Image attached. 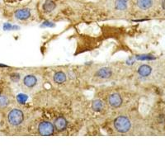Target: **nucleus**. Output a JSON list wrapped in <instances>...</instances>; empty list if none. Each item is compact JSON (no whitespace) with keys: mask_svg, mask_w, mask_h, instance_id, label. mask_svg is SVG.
Segmentation results:
<instances>
[{"mask_svg":"<svg viewBox=\"0 0 165 165\" xmlns=\"http://www.w3.org/2000/svg\"><path fill=\"white\" fill-rule=\"evenodd\" d=\"M36 82H37L36 78L35 76H33V75H26L23 79L24 84L26 87H29V88L34 87L36 84Z\"/></svg>","mask_w":165,"mask_h":165,"instance_id":"8","label":"nucleus"},{"mask_svg":"<svg viewBox=\"0 0 165 165\" xmlns=\"http://www.w3.org/2000/svg\"><path fill=\"white\" fill-rule=\"evenodd\" d=\"M66 80V75L63 72H57L54 75V81L57 83H62Z\"/></svg>","mask_w":165,"mask_h":165,"instance_id":"12","label":"nucleus"},{"mask_svg":"<svg viewBox=\"0 0 165 165\" xmlns=\"http://www.w3.org/2000/svg\"><path fill=\"white\" fill-rule=\"evenodd\" d=\"M0 67H8L7 65H0Z\"/></svg>","mask_w":165,"mask_h":165,"instance_id":"21","label":"nucleus"},{"mask_svg":"<svg viewBox=\"0 0 165 165\" xmlns=\"http://www.w3.org/2000/svg\"><path fill=\"white\" fill-rule=\"evenodd\" d=\"M38 131L41 135H50L54 133V127L48 121H43L39 125Z\"/></svg>","mask_w":165,"mask_h":165,"instance_id":"3","label":"nucleus"},{"mask_svg":"<svg viewBox=\"0 0 165 165\" xmlns=\"http://www.w3.org/2000/svg\"><path fill=\"white\" fill-rule=\"evenodd\" d=\"M0 96H1V92H0Z\"/></svg>","mask_w":165,"mask_h":165,"instance_id":"22","label":"nucleus"},{"mask_svg":"<svg viewBox=\"0 0 165 165\" xmlns=\"http://www.w3.org/2000/svg\"><path fill=\"white\" fill-rule=\"evenodd\" d=\"M12 29H13V26L10 23H5L3 25V30H5V31L12 30Z\"/></svg>","mask_w":165,"mask_h":165,"instance_id":"17","label":"nucleus"},{"mask_svg":"<svg viewBox=\"0 0 165 165\" xmlns=\"http://www.w3.org/2000/svg\"><path fill=\"white\" fill-rule=\"evenodd\" d=\"M31 16V12L27 8L18 9L15 12V17L19 20H26Z\"/></svg>","mask_w":165,"mask_h":165,"instance_id":"5","label":"nucleus"},{"mask_svg":"<svg viewBox=\"0 0 165 165\" xmlns=\"http://www.w3.org/2000/svg\"><path fill=\"white\" fill-rule=\"evenodd\" d=\"M152 0H137V5L143 10H146L152 6Z\"/></svg>","mask_w":165,"mask_h":165,"instance_id":"10","label":"nucleus"},{"mask_svg":"<svg viewBox=\"0 0 165 165\" xmlns=\"http://www.w3.org/2000/svg\"><path fill=\"white\" fill-rule=\"evenodd\" d=\"M109 103L113 107H119L122 103V99L118 93H113L109 97Z\"/></svg>","mask_w":165,"mask_h":165,"instance_id":"4","label":"nucleus"},{"mask_svg":"<svg viewBox=\"0 0 165 165\" xmlns=\"http://www.w3.org/2000/svg\"><path fill=\"white\" fill-rule=\"evenodd\" d=\"M42 26H54V24H52L50 22H45L42 24Z\"/></svg>","mask_w":165,"mask_h":165,"instance_id":"19","label":"nucleus"},{"mask_svg":"<svg viewBox=\"0 0 165 165\" xmlns=\"http://www.w3.org/2000/svg\"><path fill=\"white\" fill-rule=\"evenodd\" d=\"M126 1H127V0H126Z\"/></svg>","mask_w":165,"mask_h":165,"instance_id":"23","label":"nucleus"},{"mask_svg":"<svg viewBox=\"0 0 165 165\" xmlns=\"http://www.w3.org/2000/svg\"><path fill=\"white\" fill-rule=\"evenodd\" d=\"M54 8H55V3L53 1H50V0H46L45 2L44 5H43V9L46 13L51 12V11L54 10Z\"/></svg>","mask_w":165,"mask_h":165,"instance_id":"11","label":"nucleus"},{"mask_svg":"<svg viewBox=\"0 0 165 165\" xmlns=\"http://www.w3.org/2000/svg\"><path fill=\"white\" fill-rule=\"evenodd\" d=\"M8 103H9V101H8L7 96H0V107H5L8 106Z\"/></svg>","mask_w":165,"mask_h":165,"instance_id":"15","label":"nucleus"},{"mask_svg":"<svg viewBox=\"0 0 165 165\" xmlns=\"http://www.w3.org/2000/svg\"><path fill=\"white\" fill-rule=\"evenodd\" d=\"M139 59H155L153 57L150 56V55H139V56L137 57Z\"/></svg>","mask_w":165,"mask_h":165,"instance_id":"18","label":"nucleus"},{"mask_svg":"<svg viewBox=\"0 0 165 165\" xmlns=\"http://www.w3.org/2000/svg\"><path fill=\"white\" fill-rule=\"evenodd\" d=\"M67 127V121L64 117H58L54 121V127L57 131H62Z\"/></svg>","mask_w":165,"mask_h":165,"instance_id":"6","label":"nucleus"},{"mask_svg":"<svg viewBox=\"0 0 165 165\" xmlns=\"http://www.w3.org/2000/svg\"><path fill=\"white\" fill-rule=\"evenodd\" d=\"M116 8L118 10H125L127 8V3L126 0H116Z\"/></svg>","mask_w":165,"mask_h":165,"instance_id":"14","label":"nucleus"},{"mask_svg":"<svg viewBox=\"0 0 165 165\" xmlns=\"http://www.w3.org/2000/svg\"><path fill=\"white\" fill-rule=\"evenodd\" d=\"M151 72H152L151 67L146 65H141V66L139 68V70H138L139 74L143 76V77H147V76H149V75L151 74Z\"/></svg>","mask_w":165,"mask_h":165,"instance_id":"9","label":"nucleus"},{"mask_svg":"<svg viewBox=\"0 0 165 165\" xmlns=\"http://www.w3.org/2000/svg\"><path fill=\"white\" fill-rule=\"evenodd\" d=\"M92 108L95 111H100L103 108V103L101 100L93 101L92 103Z\"/></svg>","mask_w":165,"mask_h":165,"instance_id":"13","label":"nucleus"},{"mask_svg":"<svg viewBox=\"0 0 165 165\" xmlns=\"http://www.w3.org/2000/svg\"><path fill=\"white\" fill-rule=\"evenodd\" d=\"M24 116L22 111L18 109H13L8 113V122L14 127H17L18 125H20L22 121H23Z\"/></svg>","mask_w":165,"mask_h":165,"instance_id":"2","label":"nucleus"},{"mask_svg":"<svg viewBox=\"0 0 165 165\" xmlns=\"http://www.w3.org/2000/svg\"><path fill=\"white\" fill-rule=\"evenodd\" d=\"M114 127L120 133H126L131 129V122L125 116H119L114 121Z\"/></svg>","mask_w":165,"mask_h":165,"instance_id":"1","label":"nucleus"},{"mask_svg":"<svg viewBox=\"0 0 165 165\" xmlns=\"http://www.w3.org/2000/svg\"><path fill=\"white\" fill-rule=\"evenodd\" d=\"M96 75L102 78H107L111 75V70L109 68H102L96 73Z\"/></svg>","mask_w":165,"mask_h":165,"instance_id":"7","label":"nucleus"},{"mask_svg":"<svg viewBox=\"0 0 165 165\" xmlns=\"http://www.w3.org/2000/svg\"><path fill=\"white\" fill-rule=\"evenodd\" d=\"M162 7H163V9H165V0H163V1Z\"/></svg>","mask_w":165,"mask_h":165,"instance_id":"20","label":"nucleus"},{"mask_svg":"<svg viewBox=\"0 0 165 165\" xmlns=\"http://www.w3.org/2000/svg\"><path fill=\"white\" fill-rule=\"evenodd\" d=\"M17 100L19 103H25L26 101L27 100V96L24 95V94H19L17 97Z\"/></svg>","mask_w":165,"mask_h":165,"instance_id":"16","label":"nucleus"}]
</instances>
